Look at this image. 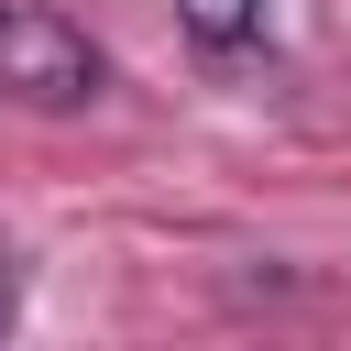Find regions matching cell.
I'll return each mask as SVG.
<instances>
[{
  "label": "cell",
  "instance_id": "1",
  "mask_svg": "<svg viewBox=\"0 0 351 351\" xmlns=\"http://www.w3.org/2000/svg\"><path fill=\"white\" fill-rule=\"evenodd\" d=\"M110 88V55L55 0H0V99L11 110H88Z\"/></svg>",
  "mask_w": 351,
  "mask_h": 351
},
{
  "label": "cell",
  "instance_id": "3",
  "mask_svg": "<svg viewBox=\"0 0 351 351\" xmlns=\"http://www.w3.org/2000/svg\"><path fill=\"white\" fill-rule=\"evenodd\" d=\"M11 318H22V252L0 241V329H11Z\"/></svg>",
  "mask_w": 351,
  "mask_h": 351
},
{
  "label": "cell",
  "instance_id": "2",
  "mask_svg": "<svg viewBox=\"0 0 351 351\" xmlns=\"http://www.w3.org/2000/svg\"><path fill=\"white\" fill-rule=\"evenodd\" d=\"M176 22H186L208 55H241V44H263V0H176Z\"/></svg>",
  "mask_w": 351,
  "mask_h": 351
}]
</instances>
